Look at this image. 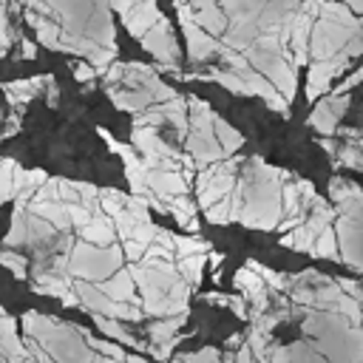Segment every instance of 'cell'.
Listing matches in <instances>:
<instances>
[{
  "instance_id": "4",
  "label": "cell",
  "mask_w": 363,
  "mask_h": 363,
  "mask_svg": "<svg viewBox=\"0 0 363 363\" xmlns=\"http://www.w3.org/2000/svg\"><path fill=\"white\" fill-rule=\"evenodd\" d=\"M99 289L111 298V301H133V275L130 272H116V278L99 284Z\"/></svg>"
},
{
  "instance_id": "2",
  "label": "cell",
  "mask_w": 363,
  "mask_h": 363,
  "mask_svg": "<svg viewBox=\"0 0 363 363\" xmlns=\"http://www.w3.org/2000/svg\"><path fill=\"white\" fill-rule=\"evenodd\" d=\"M142 40H145V45H147L159 60H173V54H176V43H173L170 26H167L162 17H156V23L142 34Z\"/></svg>"
},
{
  "instance_id": "6",
  "label": "cell",
  "mask_w": 363,
  "mask_h": 363,
  "mask_svg": "<svg viewBox=\"0 0 363 363\" xmlns=\"http://www.w3.org/2000/svg\"><path fill=\"white\" fill-rule=\"evenodd\" d=\"M94 320H96V326H99L105 335H111V337H116V340H125L128 346H136V340H133V337H130V335H128V332L119 326V320H116V318H105V315H96Z\"/></svg>"
},
{
  "instance_id": "10",
  "label": "cell",
  "mask_w": 363,
  "mask_h": 363,
  "mask_svg": "<svg viewBox=\"0 0 363 363\" xmlns=\"http://www.w3.org/2000/svg\"><path fill=\"white\" fill-rule=\"evenodd\" d=\"M125 363H145L142 357H125Z\"/></svg>"
},
{
  "instance_id": "11",
  "label": "cell",
  "mask_w": 363,
  "mask_h": 363,
  "mask_svg": "<svg viewBox=\"0 0 363 363\" xmlns=\"http://www.w3.org/2000/svg\"><path fill=\"white\" fill-rule=\"evenodd\" d=\"M346 3H352L354 9H363V0H346Z\"/></svg>"
},
{
  "instance_id": "9",
  "label": "cell",
  "mask_w": 363,
  "mask_h": 363,
  "mask_svg": "<svg viewBox=\"0 0 363 363\" xmlns=\"http://www.w3.org/2000/svg\"><path fill=\"white\" fill-rule=\"evenodd\" d=\"M113 6H116V9L122 11V14H128V11H130V9L136 6V0H113Z\"/></svg>"
},
{
  "instance_id": "3",
  "label": "cell",
  "mask_w": 363,
  "mask_h": 363,
  "mask_svg": "<svg viewBox=\"0 0 363 363\" xmlns=\"http://www.w3.org/2000/svg\"><path fill=\"white\" fill-rule=\"evenodd\" d=\"M153 17H159L156 9H153V3H136V6L125 14V23H128V28H130L136 37H142V34L153 26V23H150Z\"/></svg>"
},
{
  "instance_id": "8",
  "label": "cell",
  "mask_w": 363,
  "mask_h": 363,
  "mask_svg": "<svg viewBox=\"0 0 363 363\" xmlns=\"http://www.w3.org/2000/svg\"><path fill=\"white\" fill-rule=\"evenodd\" d=\"M0 264L11 267L17 278H26V261H23L20 255H14V252H0Z\"/></svg>"
},
{
  "instance_id": "1",
  "label": "cell",
  "mask_w": 363,
  "mask_h": 363,
  "mask_svg": "<svg viewBox=\"0 0 363 363\" xmlns=\"http://www.w3.org/2000/svg\"><path fill=\"white\" fill-rule=\"evenodd\" d=\"M119 250H96L91 244H79L71 258V272L82 278H105L119 267Z\"/></svg>"
},
{
  "instance_id": "7",
  "label": "cell",
  "mask_w": 363,
  "mask_h": 363,
  "mask_svg": "<svg viewBox=\"0 0 363 363\" xmlns=\"http://www.w3.org/2000/svg\"><path fill=\"white\" fill-rule=\"evenodd\" d=\"M213 128H216V133H218V139H221V145H224V150H233V147H238L241 145V136L230 128V125H224V122H213Z\"/></svg>"
},
{
  "instance_id": "5",
  "label": "cell",
  "mask_w": 363,
  "mask_h": 363,
  "mask_svg": "<svg viewBox=\"0 0 363 363\" xmlns=\"http://www.w3.org/2000/svg\"><path fill=\"white\" fill-rule=\"evenodd\" d=\"M82 235L94 244H108L113 238V230H111V221L108 218H88L82 224Z\"/></svg>"
}]
</instances>
